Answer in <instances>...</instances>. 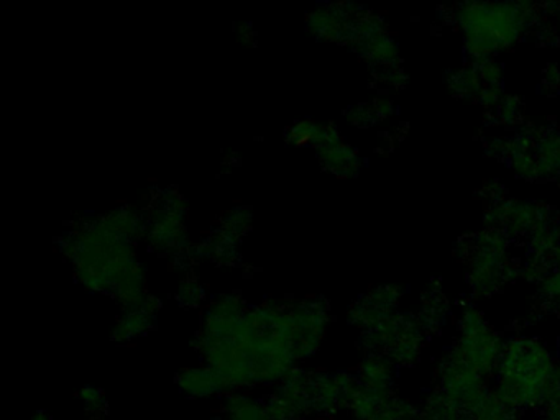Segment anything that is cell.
I'll return each mask as SVG.
<instances>
[{"label": "cell", "instance_id": "obj_1", "mask_svg": "<svg viewBox=\"0 0 560 420\" xmlns=\"http://www.w3.org/2000/svg\"><path fill=\"white\" fill-rule=\"evenodd\" d=\"M35 420H45L44 417H38V419H35Z\"/></svg>", "mask_w": 560, "mask_h": 420}]
</instances>
